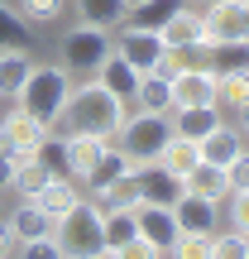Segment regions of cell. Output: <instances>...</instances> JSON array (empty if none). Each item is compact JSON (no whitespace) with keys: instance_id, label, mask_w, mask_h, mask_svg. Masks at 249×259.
I'll list each match as a JSON object with an SVG mask.
<instances>
[{"instance_id":"1","label":"cell","mask_w":249,"mask_h":259,"mask_svg":"<svg viewBox=\"0 0 249 259\" xmlns=\"http://www.w3.org/2000/svg\"><path fill=\"white\" fill-rule=\"evenodd\" d=\"M125 120V101L111 96L96 77H82L72 82V96H67L63 115L53 125H63V135H96V139H115V130Z\"/></svg>"},{"instance_id":"2","label":"cell","mask_w":249,"mask_h":259,"mask_svg":"<svg viewBox=\"0 0 249 259\" xmlns=\"http://www.w3.org/2000/svg\"><path fill=\"white\" fill-rule=\"evenodd\" d=\"M72 82H77V77L67 72L63 63H43V67L34 63V72H29V82L19 87L15 106H19V111H29V115H34V120L53 125L58 115H63L67 96H72Z\"/></svg>"},{"instance_id":"3","label":"cell","mask_w":249,"mask_h":259,"mask_svg":"<svg viewBox=\"0 0 249 259\" xmlns=\"http://www.w3.org/2000/svg\"><path fill=\"white\" fill-rule=\"evenodd\" d=\"M53 240H58V254H72V259L106 254V211L82 197L67 216L53 221Z\"/></svg>"},{"instance_id":"4","label":"cell","mask_w":249,"mask_h":259,"mask_svg":"<svg viewBox=\"0 0 249 259\" xmlns=\"http://www.w3.org/2000/svg\"><path fill=\"white\" fill-rule=\"evenodd\" d=\"M115 48V29L101 24H72L63 38H58V63L67 67L72 77H96V67L106 63V53Z\"/></svg>"},{"instance_id":"5","label":"cell","mask_w":249,"mask_h":259,"mask_svg":"<svg viewBox=\"0 0 249 259\" xmlns=\"http://www.w3.org/2000/svg\"><path fill=\"white\" fill-rule=\"evenodd\" d=\"M168 135H173L168 115H154V111L125 115V120H120V130H115V139H120V154L129 158V173H139L144 163H154V158L163 154Z\"/></svg>"},{"instance_id":"6","label":"cell","mask_w":249,"mask_h":259,"mask_svg":"<svg viewBox=\"0 0 249 259\" xmlns=\"http://www.w3.org/2000/svg\"><path fill=\"white\" fill-rule=\"evenodd\" d=\"M48 130H53V125L34 120L29 111H19V106H15V111L5 115V125H0V154H10L15 163H24V158L38 149V139H43Z\"/></svg>"},{"instance_id":"7","label":"cell","mask_w":249,"mask_h":259,"mask_svg":"<svg viewBox=\"0 0 249 259\" xmlns=\"http://www.w3.org/2000/svg\"><path fill=\"white\" fill-rule=\"evenodd\" d=\"M115 53L125 58L134 72H154L158 58L168 53L163 38L154 34V29H139V24H120V34H115Z\"/></svg>"},{"instance_id":"8","label":"cell","mask_w":249,"mask_h":259,"mask_svg":"<svg viewBox=\"0 0 249 259\" xmlns=\"http://www.w3.org/2000/svg\"><path fill=\"white\" fill-rule=\"evenodd\" d=\"M134 226H139V240H148L158 254H173V240L182 235L173 206H158V202H134Z\"/></svg>"},{"instance_id":"9","label":"cell","mask_w":249,"mask_h":259,"mask_svg":"<svg viewBox=\"0 0 249 259\" xmlns=\"http://www.w3.org/2000/svg\"><path fill=\"white\" fill-rule=\"evenodd\" d=\"M244 38V5L240 0H211L202 15V44H230Z\"/></svg>"},{"instance_id":"10","label":"cell","mask_w":249,"mask_h":259,"mask_svg":"<svg viewBox=\"0 0 249 259\" xmlns=\"http://www.w3.org/2000/svg\"><path fill=\"white\" fill-rule=\"evenodd\" d=\"M173 111H182V106H221L216 101V72H206V67H187L173 77Z\"/></svg>"},{"instance_id":"11","label":"cell","mask_w":249,"mask_h":259,"mask_svg":"<svg viewBox=\"0 0 249 259\" xmlns=\"http://www.w3.org/2000/svg\"><path fill=\"white\" fill-rule=\"evenodd\" d=\"M134 178H139V202H158V206H173L177 197H182V178H177V173H168V168L158 163V158H154V163H144V168H139Z\"/></svg>"},{"instance_id":"12","label":"cell","mask_w":249,"mask_h":259,"mask_svg":"<svg viewBox=\"0 0 249 259\" xmlns=\"http://www.w3.org/2000/svg\"><path fill=\"white\" fill-rule=\"evenodd\" d=\"M221 202H206V197H192L182 192L173 202V216H177V231H196V235H216L221 231V216H216Z\"/></svg>"},{"instance_id":"13","label":"cell","mask_w":249,"mask_h":259,"mask_svg":"<svg viewBox=\"0 0 249 259\" xmlns=\"http://www.w3.org/2000/svg\"><path fill=\"white\" fill-rule=\"evenodd\" d=\"M158 38H163V48H177V53H187V48H202V15H196L192 5H177L173 15L163 19Z\"/></svg>"},{"instance_id":"14","label":"cell","mask_w":249,"mask_h":259,"mask_svg":"<svg viewBox=\"0 0 249 259\" xmlns=\"http://www.w3.org/2000/svg\"><path fill=\"white\" fill-rule=\"evenodd\" d=\"M29 202H38V206H43V211L58 221V216H67L77 202H82V187H77V178H48V183L38 187Z\"/></svg>"},{"instance_id":"15","label":"cell","mask_w":249,"mask_h":259,"mask_svg":"<svg viewBox=\"0 0 249 259\" xmlns=\"http://www.w3.org/2000/svg\"><path fill=\"white\" fill-rule=\"evenodd\" d=\"M196 149H202V158H206V163L225 168V163H230V158L244 149V139H240V130H235V125H225V120H221L216 130H206V135L196 139Z\"/></svg>"},{"instance_id":"16","label":"cell","mask_w":249,"mask_h":259,"mask_svg":"<svg viewBox=\"0 0 249 259\" xmlns=\"http://www.w3.org/2000/svg\"><path fill=\"white\" fill-rule=\"evenodd\" d=\"M182 192H192V197H206V202H225L230 197V183H225V168H216V163H196L192 173H182Z\"/></svg>"},{"instance_id":"17","label":"cell","mask_w":249,"mask_h":259,"mask_svg":"<svg viewBox=\"0 0 249 259\" xmlns=\"http://www.w3.org/2000/svg\"><path fill=\"white\" fill-rule=\"evenodd\" d=\"M96 82H101L111 96H120V101L129 106V96H134V87H139V72H134V67H129L125 58L111 48V53H106V63L96 67Z\"/></svg>"},{"instance_id":"18","label":"cell","mask_w":249,"mask_h":259,"mask_svg":"<svg viewBox=\"0 0 249 259\" xmlns=\"http://www.w3.org/2000/svg\"><path fill=\"white\" fill-rule=\"evenodd\" d=\"M129 101L139 111H154V115H173V87H168L163 72H139V87Z\"/></svg>"},{"instance_id":"19","label":"cell","mask_w":249,"mask_h":259,"mask_svg":"<svg viewBox=\"0 0 249 259\" xmlns=\"http://www.w3.org/2000/svg\"><path fill=\"white\" fill-rule=\"evenodd\" d=\"M10 231H15V245H29V240H38V235H53V216L38 202L24 197V202L15 206V216H10Z\"/></svg>"},{"instance_id":"20","label":"cell","mask_w":249,"mask_h":259,"mask_svg":"<svg viewBox=\"0 0 249 259\" xmlns=\"http://www.w3.org/2000/svg\"><path fill=\"white\" fill-rule=\"evenodd\" d=\"M29 72H34V58H29L24 48H0V96L15 101L19 87L29 82Z\"/></svg>"},{"instance_id":"21","label":"cell","mask_w":249,"mask_h":259,"mask_svg":"<svg viewBox=\"0 0 249 259\" xmlns=\"http://www.w3.org/2000/svg\"><path fill=\"white\" fill-rule=\"evenodd\" d=\"M106 144H111V139H96V135H67V173L82 183V178L96 168V158H101Z\"/></svg>"},{"instance_id":"22","label":"cell","mask_w":249,"mask_h":259,"mask_svg":"<svg viewBox=\"0 0 249 259\" xmlns=\"http://www.w3.org/2000/svg\"><path fill=\"white\" fill-rule=\"evenodd\" d=\"M134 235V206H106V254H125Z\"/></svg>"},{"instance_id":"23","label":"cell","mask_w":249,"mask_h":259,"mask_svg":"<svg viewBox=\"0 0 249 259\" xmlns=\"http://www.w3.org/2000/svg\"><path fill=\"white\" fill-rule=\"evenodd\" d=\"M168 125H173V135H182V139H202L206 130L221 125V115H216V106H182V111L168 115Z\"/></svg>"},{"instance_id":"24","label":"cell","mask_w":249,"mask_h":259,"mask_svg":"<svg viewBox=\"0 0 249 259\" xmlns=\"http://www.w3.org/2000/svg\"><path fill=\"white\" fill-rule=\"evenodd\" d=\"M202 53H206V72H216V77H225V72H235V67H244L249 63V44L244 38H230V44H202Z\"/></svg>"},{"instance_id":"25","label":"cell","mask_w":249,"mask_h":259,"mask_svg":"<svg viewBox=\"0 0 249 259\" xmlns=\"http://www.w3.org/2000/svg\"><path fill=\"white\" fill-rule=\"evenodd\" d=\"M158 163L168 168V173H192L196 163H202V149H196V139H182V135H168V144H163V154H158Z\"/></svg>"},{"instance_id":"26","label":"cell","mask_w":249,"mask_h":259,"mask_svg":"<svg viewBox=\"0 0 249 259\" xmlns=\"http://www.w3.org/2000/svg\"><path fill=\"white\" fill-rule=\"evenodd\" d=\"M77 15L86 24H101V29H120L129 15V0H77Z\"/></svg>"},{"instance_id":"27","label":"cell","mask_w":249,"mask_h":259,"mask_svg":"<svg viewBox=\"0 0 249 259\" xmlns=\"http://www.w3.org/2000/svg\"><path fill=\"white\" fill-rule=\"evenodd\" d=\"M120 173H129V158L120 154V144H106V149H101V158H96V168L82 178V183L91 187V192H101V187L111 183V178H120Z\"/></svg>"},{"instance_id":"28","label":"cell","mask_w":249,"mask_h":259,"mask_svg":"<svg viewBox=\"0 0 249 259\" xmlns=\"http://www.w3.org/2000/svg\"><path fill=\"white\" fill-rule=\"evenodd\" d=\"M34 158H38L53 178H72V173H67V135H53V130H48V135L38 139Z\"/></svg>"},{"instance_id":"29","label":"cell","mask_w":249,"mask_h":259,"mask_svg":"<svg viewBox=\"0 0 249 259\" xmlns=\"http://www.w3.org/2000/svg\"><path fill=\"white\" fill-rule=\"evenodd\" d=\"M216 101H225L230 111L249 106V63L235 67V72H225V77H216Z\"/></svg>"},{"instance_id":"30","label":"cell","mask_w":249,"mask_h":259,"mask_svg":"<svg viewBox=\"0 0 249 259\" xmlns=\"http://www.w3.org/2000/svg\"><path fill=\"white\" fill-rule=\"evenodd\" d=\"M24 38H29V19L0 0V48H24Z\"/></svg>"},{"instance_id":"31","label":"cell","mask_w":249,"mask_h":259,"mask_svg":"<svg viewBox=\"0 0 249 259\" xmlns=\"http://www.w3.org/2000/svg\"><path fill=\"white\" fill-rule=\"evenodd\" d=\"M48 178H53V173H48V168H43V163H38V158H34V154H29V158H24V163H19V168H15V178H10V187H15V192H19V197H34V192H38V187H43V183H48Z\"/></svg>"},{"instance_id":"32","label":"cell","mask_w":249,"mask_h":259,"mask_svg":"<svg viewBox=\"0 0 249 259\" xmlns=\"http://www.w3.org/2000/svg\"><path fill=\"white\" fill-rule=\"evenodd\" d=\"M96 197H101L106 206H134V202H139V178H134V173H120V178H111Z\"/></svg>"},{"instance_id":"33","label":"cell","mask_w":249,"mask_h":259,"mask_svg":"<svg viewBox=\"0 0 249 259\" xmlns=\"http://www.w3.org/2000/svg\"><path fill=\"white\" fill-rule=\"evenodd\" d=\"M15 10L29 19V24H53V19L67 10V0H15Z\"/></svg>"},{"instance_id":"34","label":"cell","mask_w":249,"mask_h":259,"mask_svg":"<svg viewBox=\"0 0 249 259\" xmlns=\"http://www.w3.org/2000/svg\"><path fill=\"white\" fill-rule=\"evenodd\" d=\"M211 254H221V259H249V235L244 231L211 235Z\"/></svg>"},{"instance_id":"35","label":"cell","mask_w":249,"mask_h":259,"mask_svg":"<svg viewBox=\"0 0 249 259\" xmlns=\"http://www.w3.org/2000/svg\"><path fill=\"white\" fill-rule=\"evenodd\" d=\"M173 254H182V259H211V235L182 231V235L173 240Z\"/></svg>"},{"instance_id":"36","label":"cell","mask_w":249,"mask_h":259,"mask_svg":"<svg viewBox=\"0 0 249 259\" xmlns=\"http://www.w3.org/2000/svg\"><path fill=\"white\" fill-rule=\"evenodd\" d=\"M225 183H230V192H240V187H249V144L240 149V154L225 163Z\"/></svg>"},{"instance_id":"37","label":"cell","mask_w":249,"mask_h":259,"mask_svg":"<svg viewBox=\"0 0 249 259\" xmlns=\"http://www.w3.org/2000/svg\"><path fill=\"white\" fill-rule=\"evenodd\" d=\"M230 226L249 235V187H240V192H230Z\"/></svg>"},{"instance_id":"38","label":"cell","mask_w":249,"mask_h":259,"mask_svg":"<svg viewBox=\"0 0 249 259\" xmlns=\"http://www.w3.org/2000/svg\"><path fill=\"white\" fill-rule=\"evenodd\" d=\"M19 254H29V259H53L58 254V240H53V235H38V240L19 245Z\"/></svg>"},{"instance_id":"39","label":"cell","mask_w":249,"mask_h":259,"mask_svg":"<svg viewBox=\"0 0 249 259\" xmlns=\"http://www.w3.org/2000/svg\"><path fill=\"white\" fill-rule=\"evenodd\" d=\"M19 245H15V231H10V221H0V259L5 254H15Z\"/></svg>"},{"instance_id":"40","label":"cell","mask_w":249,"mask_h":259,"mask_svg":"<svg viewBox=\"0 0 249 259\" xmlns=\"http://www.w3.org/2000/svg\"><path fill=\"white\" fill-rule=\"evenodd\" d=\"M15 158H10V154H0V192H5V187H10V178H15Z\"/></svg>"},{"instance_id":"41","label":"cell","mask_w":249,"mask_h":259,"mask_svg":"<svg viewBox=\"0 0 249 259\" xmlns=\"http://www.w3.org/2000/svg\"><path fill=\"white\" fill-rule=\"evenodd\" d=\"M240 115H244V125H240V139L249 144V106H240Z\"/></svg>"},{"instance_id":"42","label":"cell","mask_w":249,"mask_h":259,"mask_svg":"<svg viewBox=\"0 0 249 259\" xmlns=\"http://www.w3.org/2000/svg\"><path fill=\"white\" fill-rule=\"evenodd\" d=\"M240 5H244V0H240ZM244 44H249V5H244Z\"/></svg>"},{"instance_id":"43","label":"cell","mask_w":249,"mask_h":259,"mask_svg":"<svg viewBox=\"0 0 249 259\" xmlns=\"http://www.w3.org/2000/svg\"><path fill=\"white\" fill-rule=\"evenodd\" d=\"M129 5H134V0H129Z\"/></svg>"},{"instance_id":"44","label":"cell","mask_w":249,"mask_h":259,"mask_svg":"<svg viewBox=\"0 0 249 259\" xmlns=\"http://www.w3.org/2000/svg\"><path fill=\"white\" fill-rule=\"evenodd\" d=\"M206 5H211V0H206Z\"/></svg>"},{"instance_id":"45","label":"cell","mask_w":249,"mask_h":259,"mask_svg":"<svg viewBox=\"0 0 249 259\" xmlns=\"http://www.w3.org/2000/svg\"><path fill=\"white\" fill-rule=\"evenodd\" d=\"M244 5H249V0H244Z\"/></svg>"}]
</instances>
